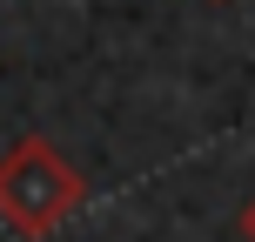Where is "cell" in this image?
<instances>
[{
	"label": "cell",
	"mask_w": 255,
	"mask_h": 242,
	"mask_svg": "<svg viewBox=\"0 0 255 242\" xmlns=\"http://www.w3.org/2000/svg\"><path fill=\"white\" fill-rule=\"evenodd\" d=\"M81 202H88V175L47 135H20L0 155V222L20 242H47Z\"/></svg>",
	"instance_id": "cell-1"
},
{
	"label": "cell",
	"mask_w": 255,
	"mask_h": 242,
	"mask_svg": "<svg viewBox=\"0 0 255 242\" xmlns=\"http://www.w3.org/2000/svg\"><path fill=\"white\" fill-rule=\"evenodd\" d=\"M242 242H255V195L242 202Z\"/></svg>",
	"instance_id": "cell-2"
}]
</instances>
